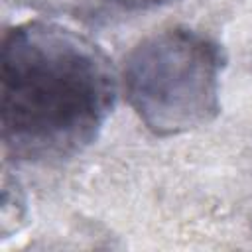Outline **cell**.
<instances>
[{"instance_id":"cell-1","label":"cell","mask_w":252,"mask_h":252,"mask_svg":"<svg viewBox=\"0 0 252 252\" xmlns=\"http://www.w3.org/2000/svg\"><path fill=\"white\" fill-rule=\"evenodd\" d=\"M118 85L104 49L73 28L30 20L6 30L0 47L4 150L33 163L81 154L110 116Z\"/></svg>"},{"instance_id":"cell-2","label":"cell","mask_w":252,"mask_h":252,"mask_svg":"<svg viewBox=\"0 0 252 252\" xmlns=\"http://www.w3.org/2000/svg\"><path fill=\"white\" fill-rule=\"evenodd\" d=\"M220 47L175 26L140 39L124 59L120 87L128 106L156 136L197 130L220 110Z\"/></svg>"},{"instance_id":"cell-3","label":"cell","mask_w":252,"mask_h":252,"mask_svg":"<svg viewBox=\"0 0 252 252\" xmlns=\"http://www.w3.org/2000/svg\"><path fill=\"white\" fill-rule=\"evenodd\" d=\"M110 2H114V4H118L122 8H126V10H144V8L156 6V4H159L163 0H110Z\"/></svg>"}]
</instances>
